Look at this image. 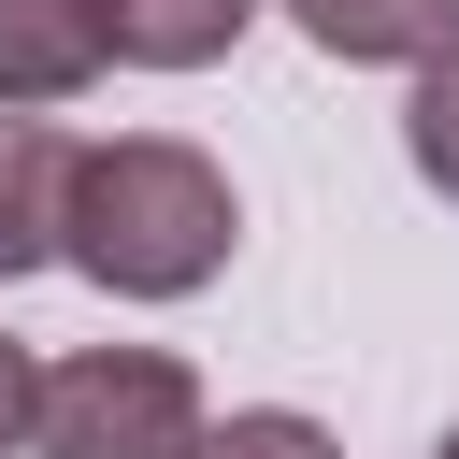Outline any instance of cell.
I'll list each match as a JSON object with an SVG mask.
<instances>
[{"label": "cell", "instance_id": "obj_8", "mask_svg": "<svg viewBox=\"0 0 459 459\" xmlns=\"http://www.w3.org/2000/svg\"><path fill=\"white\" fill-rule=\"evenodd\" d=\"M186 459H344L316 416H287V402H258V416H230V430H201Z\"/></svg>", "mask_w": 459, "mask_h": 459}, {"label": "cell", "instance_id": "obj_10", "mask_svg": "<svg viewBox=\"0 0 459 459\" xmlns=\"http://www.w3.org/2000/svg\"><path fill=\"white\" fill-rule=\"evenodd\" d=\"M430 459H459V430H445V445H430Z\"/></svg>", "mask_w": 459, "mask_h": 459}, {"label": "cell", "instance_id": "obj_2", "mask_svg": "<svg viewBox=\"0 0 459 459\" xmlns=\"http://www.w3.org/2000/svg\"><path fill=\"white\" fill-rule=\"evenodd\" d=\"M43 459H186L201 445V373L172 344H86L43 373Z\"/></svg>", "mask_w": 459, "mask_h": 459}, {"label": "cell", "instance_id": "obj_9", "mask_svg": "<svg viewBox=\"0 0 459 459\" xmlns=\"http://www.w3.org/2000/svg\"><path fill=\"white\" fill-rule=\"evenodd\" d=\"M29 430H43V359H29L14 330H0V459H14Z\"/></svg>", "mask_w": 459, "mask_h": 459}, {"label": "cell", "instance_id": "obj_1", "mask_svg": "<svg viewBox=\"0 0 459 459\" xmlns=\"http://www.w3.org/2000/svg\"><path fill=\"white\" fill-rule=\"evenodd\" d=\"M230 172L172 129H129V143H86L72 158V215H57V258L115 301H186L230 273Z\"/></svg>", "mask_w": 459, "mask_h": 459}, {"label": "cell", "instance_id": "obj_3", "mask_svg": "<svg viewBox=\"0 0 459 459\" xmlns=\"http://www.w3.org/2000/svg\"><path fill=\"white\" fill-rule=\"evenodd\" d=\"M115 72V14L100 0H0V100L43 115V100H86Z\"/></svg>", "mask_w": 459, "mask_h": 459}, {"label": "cell", "instance_id": "obj_7", "mask_svg": "<svg viewBox=\"0 0 459 459\" xmlns=\"http://www.w3.org/2000/svg\"><path fill=\"white\" fill-rule=\"evenodd\" d=\"M402 158H416V186H430V201H459V57H430V72H416V100H402Z\"/></svg>", "mask_w": 459, "mask_h": 459}, {"label": "cell", "instance_id": "obj_4", "mask_svg": "<svg viewBox=\"0 0 459 459\" xmlns=\"http://www.w3.org/2000/svg\"><path fill=\"white\" fill-rule=\"evenodd\" d=\"M287 14L344 72H430V57H459V0H287Z\"/></svg>", "mask_w": 459, "mask_h": 459}, {"label": "cell", "instance_id": "obj_6", "mask_svg": "<svg viewBox=\"0 0 459 459\" xmlns=\"http://www.w3.org/2000/svg\"><path fill=\"white\" fill-rule=\"evenodd\" d=\"M100 14H115V57L129 72H215L258 0H100Z\"/></svg>", "mask_w": 459, "mask_h": 459}, {"label": "cell", "instance_id": "obj_5", "mask_svg": "<svg viewBox=\"0 0 459 459\" xmlns=\"http://www.w3.org/2000/svg\"><path fill=\"white\" fill-rule=\"evenodd\" d=\"M72 129L43 115H0V273H43L57 258V215H72Z\"/></svg>", "mask_w": 459, "mask_h": 459}]
</instances>
